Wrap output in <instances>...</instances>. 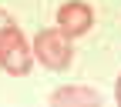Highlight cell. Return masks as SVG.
I'll return each mask as SVG.
<instances>
[{"instance_id":"7a4b0ae2","label":"cell","mask_w":121,"mask_h":107,"mask_svg":"<svg viewBox=\"0 0 121 107\" xmlns=\"http://www.w3.org/2000/svg\"><path fill=\"white\" fill-rule=\"evenodd\" d=\"M34 57L37 64H44L47 70H67L71 67V57H74V47H71V37L64 34L60 27H47L34 37Z\"/></svg>"},{"instance_id":"3957f363","label":"cell","mask_w":121,"mask_h":107,"mask_svg":"<svg viewBox=\"0 0 121 107\" xmlns=\"http://www.w3.org/2000/svg\"><path fill=\"white\" fill-rule=\"evenodd\" d=\"M57 27L74 40V37H84L91 27H94V10L84 0H67V4L57 7Z\"/></svg>"},{"instance_id":"6da1fadb","label":"cell","mask_w":121,"mask_h":107,"mask_svg":"<svg viewBox=\"0 0 121 107\" xmlns=\"http://www.w3.org/2000/svg\"><path fill=\"white\" fill-rule=\"evenodd\" d=\"M30 64H34V50H30V44L24 40L17 20L10 17V13L0 10V67L7 74H27Z\"/></svg>"},{"instance_id":"5b68a950","label":"cell","mask_w":121,"mask_h":107,"mask_svg":"<svg viewBox=\"0 0 121 107\" xmlns=\"http://www.w3.org/2000/svg\"><path fill=\"white\" fill-rule=\"evenodd\" d=\"M114 100L121 104V74H118V80H114Z\"/></svg>"},{"instance_id":"277c9868","label":"cell","mask_w":121,"mask_h":107,"mask_svg":"<svg viewBox=\"0 0 121 107\" xmlns=\"http://www.w3.org/2000/svg\"><path fill=\"white\" fill-rule=\"evenodd\" d=\"M51 104L54 107H94L101 104V94L91 87H60L51 94Z\"/></svg>"}]
</instances>
